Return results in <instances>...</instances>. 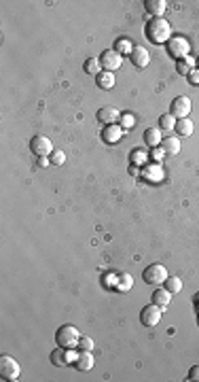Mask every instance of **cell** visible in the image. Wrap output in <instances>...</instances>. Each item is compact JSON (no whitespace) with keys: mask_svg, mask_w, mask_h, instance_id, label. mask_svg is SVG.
<instances>
[{"mask_svg":"<svg viewBox=\"0 0 199 382\" xmlns=\"http://www.w3.org/2000/svg\"><path fill=\"white\" fill-rule=\"evenodd\" d=\"M98 121L104 123V126H112V123L121 121V115L114 106H102V109L98 111Z\"/></svg>","mask_w":199,"mask_h":382,"instance_id":"cell-11","label":"cell"},{"mask_svg":"<svg viewBox=\"0 0 199 382\" xmlns=\"http://www.w3.org/2000/svg\"><path fill=\"white\" fill-rule=\"evenodd\" d=\"M168 53L174 60H182V58H188V51H191V43H188L184 37H172L168 43Z\"/></svg>","mask_w":199,"mask_h":382,"instance_id":"cell-3","label":"cell"},{"mask_svg":"<svg viewBox=\"0 0 199 382\" xmlns=\"http://www.w3.org/2000/svg\"><path fill=\"white\" fill-rule=\"evenodd\" d=\"M144 32H146V39L157 43V45H164V43H168L172 39V26L168 20H164V17H152V20L146 24Z\"/></svg>","mask_w":199,"mask_h":382,"instance_id":"cell-1","label":"cell"},{"mask_svg":"<svg viewBox=\"0 0 199 382\" xmlns=\"http://www.w3.org/2000/svg\"><path fill=\"white\" fill-rule=\"evenodd\" d=\"M132 287H134V278L130 276V274H121V276H119V282H116V291L128 293Z\"/></svg>","mask_w":199,"mask_h":382,"instance_id":"cell-26","label":"cell"},{"mask_svg":"<svg viewBox=\"0 0 199 382\" xmlns=\"http://www.w3.org/2000/svg\"><path fill=\"white\" fill-rule=\"evenodd\" d=\"M186 380H191V382H199V365H193L191 369H188V376Z\"/></svg>","mask_w":199,"mask_h":382,"instance_id":"cell-31","label":"cell"},{"mask_svg":"<svg viewBox=\"0 0 199 382\" xmlns=\"http://www.w3.org/2000/svg\"><path fill=\"white\" fill-rule=\"evenodd\" d=\"M166 289L174 295V293H180L182 291V280H180L178 276H168L166 278Z\"/></svg>","mask_w":199,"mask_h":382,"instance_id":"cell-25","label":"cell"},{"mask_svg":"<svg viewBox=\"0 0 199 382\" xmlns=\"http://www.w3.org/2000/svg\"><path fill=\"white\" fill-rule=\"evenodd\" d=\"M102 62H100L98 58H89V60H85V73H89V75H100L102 73Z\"/></svg>","mask_w":199,"mask_h":382,"instance_id":"cell-22","label":"cell"},{"mask_svg":"<svg viewBox=\"0 0 199 382\" xmlns=\"http://www.w3.org/2000/svg\"><path fill=\"white\" fill-rule=\"evenodd\" d=\"M146 11L150 13V15H155V17H161L166 13V9H168V5H166V0H146Z\"/></svg>","mask_w":199,"mask_h":382,"instance_id":"cell-19","label":"cell"},{"mask_svg":"<svg viewBox=\"0 0 199 382\" xmlns=\"http://www.w3.org/2000/svg\"><path fill=\"white\" fill-rule=\"evenodd\" d=\"M176 132L180 136H191L193 134V121L191 119H178L176 121Z\"/></svg>","mask_w":199,"mask_h":382,"instance_id":"cell-21","label":"cell"},{"mask_svg":"<svg viewBox=\"0 0 199 382\" xmlns=\"http://www.w3.org/2000/svg\"><path fill=\"white\" fill-rule=\"evenodd\" d=\"M197 323H199V318H197Z\"/></svg>","mask_w":199,"mask_h":382,"instance_id":"cell-39","label":"cell"},{"mask_svg":"<svg viewBox=\"0 0 199 382\" xmlns=\"http://www.w3.org/2000/svg\"><path fill=\"white\" fill-rule=\"evenodd\" d=\"M78 340H80V333L74 325H62L56 333V342L60 346H64V348H76Z\"/></svg>","mask_w":199,"mask_h":382,"instance_id":"cell-2","label":"cell"},{"mask_svg":"<svg viewBox=\"0 0 199 382\" xmlns=\"http://www.w3.org/2000/svg\"><path fill=\"white\" fill-rule=\"evenodd\" d=\"M193 304H195V306H197V314H199V293H197V295H195V297H193Z\"/></svg>","mask_w":199,"mask_h":382,"instance_id":"cell-37","label":"cell"},{"mask_svg":"<svg viewBox=\"0 0 199 382\" xmlns=\"http://www.w3.org/2000/svg\"><path fill=\"white\" fill-rule=\"evenodd\" d=\"M142 276H144V282H148V285H161L168 278V270L161 263H152L144 270Z\"/></svg>","mask_w":199,"mask_h":382,"instance_id":"cell-5","label":"cell"},{"mask_svg":"<svg viewBox=\"0 0 199 382\" xmlns=\"http://www.w3.org/2000/svg\"><path fill=\"white\" fill-rule=\"evenodd\" d=\"M150 157H152V159H155V162L159 164V162H161V159H164V157H166V153H164V149H161V147H155V149H152V151H150Z\"/></svg>","mask_w":199,"mask_h":382,"instance_id":"cell-29","label":"cell"},{"mask_svg":"<svg viewBox=\"0 0 199 382\" xmlns=\"http://www.w3.org/2000/svg\"><path fill=\"white\" fill-rule=\"evenodd\" d=\"M51 162H53V164H58V166L64 164V162H66L64 151H53V153H51Z\"/></svg>","mask_w":199,"mask_h":382,"instance_id":"cell-28","label":"cell"},{"mask_svg":"<svg viewBox=\"0 0 199 382\" xmlns=\"http://www.w3.org/2000/svg\"><path fill=\"white\" fill-rule=\"evenodd\" d=\"M116 282H119V276H116V274H106V287L116 289Z\"/></svg>","mask_w":199,"mask_h":382,"instance_id":"cell-33","label":"cell"},{"mask_svg":"<svg viewBox=\"0 0 199 382\" xmlns=\"http://www.w3.org/2000/svg\"><path fill=\"white\" fill-rule=\"evenodd\" d=\"M130 58H132V64H134V66H138V68L148 66V62H150L148 51L144 49V47H134V51L130 53Z\"/></svg>","mask_w":199,"mask_h":382,"instance_id":"cell-12","label":"cell"},{"mask_svg":"<svg viewBox=\"0 0 199 382\" xmlns=\"http://www.w3.org/2000/svg\"><path fill=\"white\" fill-rule=\"evenodd\" d=\"M159 128H161V130H166V132L176 130V117H174L172 113L161 115V117H159Z\"/></svg>","mask_w":199,"mask_h":382,"instance_id":"cell-23","label":"cell"},{"mask_svg":"<svg viewBox=\"0 0 199 382\" xmlns=\"http://www.w3.org/2000/svg\"><path fill=\"white\" fill-rule=\"evenodd\" d=\"M78 348L80 350H94V340H92V337H87V335H80Z\"/></svg>","mask_w":199,"mask_h":382,"instance_id":"cell-27","label":"cell"},{"mask_svg":"<svg viewBox=\"0 0 199 382\" xmlns=\"http://www.w3.org/2000/svg\"><path fill=\"white\" fill-rule=\"evenodd\" d=\"M161 149H164L166 155H178L180 153V140L174 136H168L166 140H161Z\"/></svg>","mask_w":199,"mask_h":382,"instance_id":"cell-17","label":"cell"},{"mask_svg":"<svg viewBox=\"0 0 199 382\" xmlns=\"http://www.w3.org/2000/svg\"><path fill=\"white\" fill-rule=\"evenodd\" d=\"M150 174V179L152 181H159L161 179V170H159V166H152V168H148V170H146V176Z\"/></svg>","mask_w":199,"mask_h":382,"instance_id":"cell-32","label":"cell"},{"mask_svg":"<svg viewBox=\"0 0 199 382\" xmlns=\"http://www.w3.org/2000/svg\"><path fill=\"white\" fill-rule=\"evenodd\" d=\"M100 62H102V68H104V70H108V73H114V70L121 68L123 56H121V53H116L114 49H106L102 56H100Z\"/></svg>","mask_w":199,"mask_h":382,"instance_id":"cell-8","label":"cell"},{"mask_svg":"<svg viewBox=\"0 0 199 382\" xmlns=\"http://www.w3.org/2000/svg\"><path fill=\"white\" fill-rule=\"evenodd\" d=\"M197 64H199V60H197Z\"/></svg>","mask_w":199,"mask_h":382,"instance_id":"cell-38","label":"cell"},{"mask_svg":"<svg viewBox=\"0 0 199 382\" xmlns=\"http://www.w3.org/2000/svg\"><path fill=\"white\" fill-rule=\"evenodd\" d=\"M188 113H191V98L178 96L172 100V115H174L176 119H184Z\"/></svg>","mask_w":199,"mask_h":382,"instance_id":"cell-10","label":"cell"},{"mask_svg":"<svg viewBox=\"0 0 199 382\" xmlns=\"http://www.w3.org/2000/svg\"><path fill=\"white\" fill-rule=\"evenodd\" d=\"M30 151L34 155H38V157H49L53 153V145H51V140L47 136H42V134H36L32 140H30Z\"/></svg>","mask_w":199,"mask_h":382,"instance_id":"cell-6","label":"cell"},{"mask_svg":"<svg viewBox=\"0 0 199 382\" xmlns=\"http://www.w3.org/2000/svg\"><path fill=\"white\" fill-rule=\"evenodd\" d=\"M20 374H22V367L13 357L8 354H2L0 357V376L2 380H20Z\"/></svg>","mask_w":199,"mask_h":382,"instance_id":"cell-4","label":"cell"},{"mask_svg":"<svg viewBox=\"0 0 199 382\" xmlns=\"http://www.w3.org/2000/svg\"><path fill=\"white\" fill-rule=\"evenodd\" d=\"M161 312H164V308H159L157 304H150V306H144L142 312H140V321L144 327H155L159 325L161 321Z\"/></svg>","mask_w":199,"mask_h":382,"instance_id":"cell-7","label":"cell"},{"mask_svg":"<svg viewBox=\"0 0 199 382\" xmlns=\"http://www.w3.org/2000/svg\"><path fill=\"white\" fill-rule=\"evenodd\" d=\"M114 51L116 53H121V56H128V53H132L134 51V45H132V41L130 39H119V41H116L114 43Z\"/></svg>","mask_w":199,"mask_h":382,"instance_id":"cell-24","label":"cell"},{"mask_svg":"<svg viewBox=\"0 0 199 382\" xmlns=\"http://www.w3.org/2000/svg\"><path fill=\"white\" fill-rule=\"evenodd\" d=\"M195 64L197 62L188 56V58H182V60H178V64H176V70L180 75H186L188 77V73H191V70H195Z\"/></svg>","mask_w":199,"mask_h":382,"instance_id":"cell-20","label":"cell"},{"mask_svg":"<svg viewBox=\"0 0 199 382\" xmlns=\"http://www.w3.org/2000/svg\"><path fill=\"white\" fill-rule=\"evenodd\" d=\"M74 367L78 371H89V369H92L94 367V354H92V350H80L76 361H74Z\"/></svg>","mask_w":199,"mask_h":382,"instance_id":"cell-14","label":"cell"},{"mask_svg":"<svg viewBox=\"0 0 199 382\" xmlns=\"http://www.w3.org/2000/svg\"><path fill=\"white\" fill-rule=\"evenodd\" d=\"M170 301H172V293L168 289H157L155 293H152V304H157L159 308H168L170 306Z\"/></svg>","mask_w":199,"mask_h":382,"instance_id":"cell-18","label":"cell"},{"mask_svg":"<svg viewBox=\"0 0 199 382\" xmlns=\"http://www.w3.org/2000/svg\"><path fill=\"white\" fill-rule=\"evenodd\" d=\"M121 126H123V128H134V126H136L134 115H123V117H121Z\"/></svg>","mask_w":199,"mask_h":382,"instance_id":"cell-30","label":"cell"},{"mask_svg":"<svg viewBox=\"0 0 199 382\" xmlns=\"http://www.w3.org/2000/svg\"><path fill=\"white\" fill-rule=\"evenodd\" d=\"M121 134H123V128L116 126V123H112V126H106V128H104L102 138H104V143L114 145V143H119V140H121Z\"/></svg>","mask_w":199,"mask_h":382,"instance_id":"cell-13","label":"cell"},{"mask_svg":"<svg viewBox=\"0 0 199 382\" xmlns=\"http://www.w3.org/2000/svg\"><path fill=\"white\" fill-rule=\"evenodd\" d=\"M76 357L78 354L72 352V348H64V346H60V348H56L51 352V361H53V365H58V367H64V365H68V363H74Z\"/></svg>","mask_w":199,"mask_h":382,"instance_id":"cell-9","label":"cell"},{"mask_svg":"<svg viewBox=\"0 0 199 382\" xmlns=\"http://www.w3.org/2000/svg\"><path fill=\"white\" fill-rule=\"evenodd\" d=\"M188 83H191V85H199V68H195V70L188 73Z\"/></svg>","mask_w":199,"mask_h":382,"instance_id":"cell-34","label":"cell"},{"mask_svg":"<svg viewBox=\"0 0 199 382\" xmlns=\"http://www.w3.org/2000/svg\"><path fill=\"white\" fill-rule=\"evenodd\" d=\"M161 128H148L146 132H144V143H146L150 149H155L161 145Z\"/></svg>","mask_w":199,"mask_h":382,"instance_id":"cell-15","label":"cell"},{"mask_svg":"<svg viewBox=\"0 0 199 382\" xmlns=\"http://www.w3.org/2000/svg\"><path fill=\"white\" fill-rule=\"evenodd\" d=\"M142 157H144L142 151H136V153H134V162H136V164H140V162H142Z\"/></svg>","mask_w":199,"mask_h":382,"instance_id":"cell-35","label":"cell"},{"mask_svg":"<svg viewBox=\"0 0 199 382\" xmlns=\"http://www.w3.org/2000/svg\"><path fill=\"white\" fill-rule=\"evenodd\" d=\"M96 83H98L100 90H112V87H114V73L102 70V73L96 77Z\"/></svg>","mask_w":199,"mask_h":382,"instance_id":"cell-16","label":"cell"},{"mask_svg":"<svg viewBox=\"0 0 199 382\" xmlns=\"http://www.w3.org/2000/svg\"><path fill=\"white\" fill-rule=\"evenodd\" d=\"M49 162H51V159H49V157H40V159H38V166H47Z\"/></svg>","mask_w":199,"mask_h":382,"instance_id":"cell-36","label":"cell"}]
</instances>
